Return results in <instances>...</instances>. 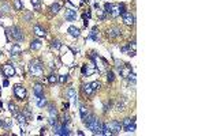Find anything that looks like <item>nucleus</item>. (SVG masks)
Masks as SVG:
<instances>
[{
  "label": "nucleus",
  "mask_w": 205,
  "mask_h": 136,
  "mask_svg": "<svg viewBox=\"0 0 205 136\" xmlns=\"http://www.w3.org/2000/svg\"><path fill=\"white\" fill-rule=\"evenodd\" d=\"M106 13L110 14L112 18H118L119 15H122V14L126 11L124 10V4H110V3H106Z\"/></svg>",
  "instance_id": "1"
},
{
  "label": "nucleus",
  "mask_w": 205,
  "mask_h": 136,
  "mask_svg": "<svg viewBox=\"0 0 205 136\" xmlns=\"http://www.w3.org/2000/svg\"><path fill=\"white\" fill-rule=\"evenodd\" d=\"M85 125L93 132L94 135H101V121L94 116H90V118L85 123Z\"/></svg>",
  "instance_id": "2"
},
{
  "label": "nucleus",
  "mask_w": 205,
  "mask_h": 136,
  "mask_svg": "<svg viewBox=\"0 0 205 136\" xmlns=\"http://www.w3.org/2000/svg\"><path fill=\"white\" fill-rule=\"evenodd\" d=\"M29 72H30L33 76H43L44 74V65L40 60H31L30 64H29Z\"/></svg>",
  "instance_id": "3"
},
{
  "label": "nucleus",
  "mask_w": 205,
  "mask_h": 136,
  "mask_svg": "<svg viewBox=\"0 0 205 136\" xmlns=\"http://www.w3.org/2000/svg\"><path fill=\"white\" fill-rule=\"evenodd\" d=\"M7 34H11V37L15 40V41H23V33L22 30L17 27V26H13V27H10V29H7Z\"/></svg>",
  "instance_id": "4"
},
{
  "label": "nucleus",
  "mask_w": 205,
  "mask_h": 136,
  "mask_svg": "<svg viewBox=\"0 0 205 136\" xmlns=\"http://www.w3.org/2000/svg\"><path fill=\"white\" fill-rule=\"evenodd\" d=\"M122 128L126 132H134L136 131V118H124L122 121Z\"/></svg>",
  "instance_id": "5"
},
{
  "label": "nucleus",
  "mask_w": 205,
  "mask_h": 136,
  "mask_svg": "<svg viewBox=\"0 0 205 136\" xmlns=\"http://www.w3.org/2000/svg\"><path fill=\"white\" fill-rule=\"evenodd\" d=\"M107 125H108V133L110 135H116L122 129V124L119 121H116V120H114L111 123H107Z\"/></svg>",
  "instance_id": "6"
},
{
  "label": "nucleus",
  "mask_w": 205,
  "mask_h": 136,
  "mask_svg": "<svg viewBox=\"0 0 205 136\" xmlns=\"http://www.w3.org/2000/svg\"><path fill=\"white\" fill-rule=\"evenodd\" d=\"M14 94H15V97L18 99H21V101L26 99V95H27L26 88L23 86H21V85H15V86H14Z\"/></svg>",
  "instance_id": "7"
},
{
  "label": "nucleus",
  "mask_w": 205,
  "mask_h": 136,
  "mask_svg": "<svg viewBox=\"0 0 205 136\" xmlns=\"http://www.w3.org/2000/svg\"><path fill=\"white\" fill-rule=\"evenodd\" d=\"M122 18H123V22L127 26H133L134 23H136V18H134V15H133L131 13H129V11H124V13L122 14Z\"/></svg>",
  "instance_id": "8"
},
{
  "label": "nucleus",
  "mask_w": 205,
  "mask_h": 136,
  "mask_svg": "<svg viewBox=\"0 0 205 136\" xmlns=\"http://www.w3.org/2000/svg\"><path fill=\"white\" fill-rule=\"evenodd\" d=\"M3 72L6 75V78H11L15 75V68H14L13 64H10V63H7L3 65Z\"/></svg>",
  "instance_id": "9"
},
{
  "label": "nucleus",
  "mask_w": 205,
  "mask_h": 136,
  "mask_svg": "<svg viewBox=\"0 0 205 136\" xmlns=\"http://www.w3.org/2000/svg\"><path fill=\"white\" fill-rule=\"evenodd\" d=\"M120 34H122V30H120L119 27H111V29L107 30V36L110 38H116V37H119Z\"/></svg>",
  "instance_id": "10"
},
{
  "label": "nucleus",
  "mask_w": 205,
  "mask_h": 136,
  "mask_svg": "<svg viewBox=\"0 0 205 136\" xmlns=\"http://www.w3.org/2000/svg\"><path fill=\"white\" fill-rule=\"evenodd\" d=\"M64 19L68 20V22H74L75 19H77V11L74 10H66V13H64Z\"/></svg>",
  "instance_id": "11"
},
{
  "label": "nucleus",
  "mask_w": 205,
  "mask_h": 136,
  "mask_svg": "<svg viewBox=\"0 0 205 136\" xmlns=\"http://www.w3.org/2000/svg\"><path fill=\"white\" fill-rule=\"evenodd\" d=\"M79 113H81V118H82V123L83 124L86 123L87 120L90 118V116H92V114H90V112L87 110L85 106H81V108H79Z\"/></svg>",
  "instance_id": "12"
},
{
  "label": "nucleus",
  "mask_w": 205,
  "mask_h": 136,
  "mask_svg": "<svg viewBox=\"0 0 205 136\" xmlns=\"http://www.w3.org/2000/svg\"><path fill=\"white\" fill-rule=\"evenodd\" d=\"M33 91H34V97L38 98V97H43L44 95V86L40 85V83H36L34 87H33Z\"/></svg>",
  "instance_id": "13"
},
{
  "label": "nucleus",
  "mask_w": 205,
  "mask_h": 136,
  "mask_svg": "<svg viewBox=\"0 0 205 136\" xmlns=\"http://www.w3.org/2000/svg\"><path fill=\"white\" fill-rule=\"evenodd\" d=\"M33 33H34L37 37H45V36H47V31H45V29H43L40 25H34V26H33Z\"/></svg>",
  "instance_id": "14"
},
{
  "label": "nucleus",
  "mask_w": 205,
  "mask_h": 136,
  "mask_svg": "<svg viewBox=\"0 0 205 136\" xmlns=\"http://www.w3.org/2000/svg\"><path fill=\"white\" fill-rule=\"evenodd\" d=\"M22 53V46L19 44H14L13 46L10 48V55L11 56H18Z\"/></svg>",
  "instance_id": "15"
},
{
  "label": "nucleus",
  "mask_w": 205,
  "mask_h": 136,
  "mask_svg": "<svg viewBox=\"0 0 205 136\" xmlns=\"http://www.w3.org/2000/svg\"><path fill=\"white\" fill-rule=\"evenodd\" d=\"M67 31H68V34H70L73 38H78L79 36H81V30H79L78 27H75V26H70Z\"/></svg>",
  "instance_id": "16"
},
{
  "label": "nucleus",
  "mask_w": 205,
  "mask_h": 136,
  "mask_svg": "<svg viewBox=\"0 0 205 136\" xmlns=\"http://www.w3.org/2000/svg\"><path fill=\"white\" fill-rule=\"evenodd\" d=\"M119 72H120V76H122V78H127L129 74L131 72V67L129 65V64H124L123 67L119 69Z\"/></svg>",
  "instance_id": "17"
},
{
  "label": "nucleus",
  "mask_w": 205,
  "mask_h": 136,
  "mask_svg": "<svg viewBox=\"0 0 205 136\" xmlns=\"http://www.w3.org/2000/svg\"><path fill=\"white\" fill-rule=\"evenodd\" d=\"M67 98L73 99L75 104H77V93H75V90L73 88V87H70V88H68V91H67Z\"/></svg>",
  "instance_id": "18"
},
{
  "label": "nucleus",
  "mask_w": 205,
  "mask_h": 136,
  "mask_svg": "<svg viewBox=\"0 0 205 136\" xmlns=\"http://www.w3.org/2000/svg\"><path fill=\"white\" fill-rule=\"evenodd\" d=\"M71 135L70 128L67 127V124H62V128H60V136H68Z\"/></svg>",
  "instance_id": "19"
},
{
  "label": "nucleus",
  "mask_w": 205,
  "mask_h": 136,
  "mask_svg": "<svg viewBox=\"0 0 205 136\" xmlns=\"http://www.w3.org/2000/svg\"><path fill=\"white\" fill-rule=\"evenodd\" d=\"M41 48V41L40 40H33L30 42V49L31 50H37Z\"/></svg>",
  "instance_id": "20"
},
{
  "label": "nucleus",
  "mask_w": 205,
  "mask_h": 136,
  "mask_svg": "<svg viewBox=\"0 0 205 136\" xmlns=\"http://www.w3.org/2000/svg\"><path fill=\"white\" fill-rule=\"evenodd\" d=\"M124 108H126V101H124L123 98L118 99V102H116V110L122 112V110H124Z\"/></svg>",
  "instance_id": "21"
},
{
  "label": "nucleus",
  "mask_w": 205,
  "mask_h": 136,
  "mask_svg": "<svg viewBox=\"0 0 205 136\" xmlns=\"http://www.w3.org/2000/svg\"><path fill=\"white\" fill-rule=\"evenodd\" d=\"M83 93L86 94V95H93V93H94V90L92 88V86H90V83L89 85H83Z\"/></svg>",
  "instance_id": "22"
},
{
  "label": "nucleus",
  "mask_w": 205,
  "mask_h": 136,
  "mask_svg": "<svg viewBox=\"0 0 205 136\" xmlns=\"http://www.w3.org/2000/svg\"><path fill=\"white\" fill-rule=\"evenodd\" d=\"M36 101H37V106L38 108H44V106H47V98L45 97H38V98H36Z\"/></svg>",
  "instance_id": "23"
},
{
  "label": "nucleus",
  "mask_w": 205,
  "mask_h": 136,
  "mask_svg": "<svg viewBox=\"0 0 205 136\" xmlns=\"http://www.w3.org/2000/svg\"><path fill=\"white\" fill-rule=\"evenodd\" d=\"M59 10H60V4H59V3H53V4L51 6V13L52 14H57Z\"/></svg>",
  "instance_id": "24"
},
{
  "label": "nucleus",
  "mask_w": 205,
  "mask_h": 136,
  "mask_svg": "<svg viewBox=\"0 0 205 136\" xmlns=\"http://www.w3.org/2000/svg\"><path fill=\"white\" fill-rule=\"evenodd\" d=\"M127 79H129V82H130V85L133 87L136 86V74L134 72H130L129 74V76H127Z\"/></svg>",
  "instance_id": "25"
},
{
  "label": "nucleus",
  "mask_w": 205,
  "mask_h": 136,
  "mask_svg": "<svg viewBox=\"0 0 205 136\" xmlns=\"http://www.w3.org/2000/svg\"><path fill=\"white\" fill-rule=\"evenodd\" d=\"M96 29H97V27H94L93 30L90 31L89 38H90V40H93V41H99V37H97V31H96Z\"/></svg>",
  "instance_id": "26"
},
{
  "label": "nucleus",
  "mask_w": 205,
  "mask_h": 136,
  "mask_svg": "<svg viewBox=\"0 0 205 136\" xmlns=\"http://www.w3.org/2000/svg\"><path fill=\"white\" fill-rule=\"evenodd\" d=\"M51 48H52V49H60V48H62V42H60V41H57V40H56V41H52V44H51Z\"/></svg>",
  "instance_id": "27"
},
{
  "label": "nucleus",
  "mask_w": 205,
  "mask_h": 136,
  "mask_svg": "<svg viewBox=\"0 0 205 136\" xmlns=\"http://www.w3.org/2000/svg\"><path fill=\"white\" fill-rule=\"evenodd\" d=\"M48 113H49V117H56V108L53 105L48 106Z\"/></svg>",
  "instance_id": "28"
},
{
  "label": "nucleus",
  "mask_w": 205,
  "mask_h": 136,
  "mask_svg": "<svg viewBox=\"0 0 205 136\" xmlns=\"http://www.w3.org/2000/svg\"><path fill=\"white\" fill-rule=\"evenodd\" d=\"M8 109H10V112L13 113L14 116H18V112H17V106L14 105L13 102H10V104H8Z\"/></svg>",
  "instance_id": "29"
},
{
  "label": "nucleus",
  "mask_w": 205,
  "mask_h": 136,
  "mask_svg": "<svg viewBox=\"0 0 205 136\" xmlns=\"http://www.w3.org/2000/svg\"><path fill=\"white\" fill-rule=\"evenodd\" d=\"M3 127H4L6 129H10V128L13 127V121H11V120H8V118L3 120Z\"/></svg>",
  "instance_id": "30"
},
{
  "label": "nucleus",
  "mask_w": 205,
  "mask_h": 136,
  "mask_svg": "<svg viewBox=\"0 0 205 136\" xmlns=\"http://www.w3.org/2000/svg\"><path fill=\"white\" fill-rule=\"evenodd\" d=\"M14 7H15V10H22L23 8V4H22V1L21 0H14Z\"/></svg>",
  "instance_id": "31"
},
{
  "label": "nucleus",
  "mask_w": 205,
  "mask_h": 136,
  "mask_svg": "<svg viewBox=\"0 0 205 136\" xmlns=\"http://www.w3.org/2000/svg\"><path fill=\"white\" fill-rule=\"evenodd\" d=\"M107 81L110 82V83H112V82L115 81V75H114L112 71H108V72H107Z\"/></svg>",
  "instance_id": "32"
},
{
  "label": "nucleus",
  "mask_w": 205,
  "mask_h": 136,
  "mask_svg": "<svg viewBox=\"0 0 205 136\" xmlns=\"http://www.w3.org/2000/svg\"><path fill=\"white\" fill-rule=\"evenodd\" d=\"M47 81H48V83H51V85H52V83H56V82H57V76H56V75H49Z\"/></svg>",
  "instance_id": "33"
},
{
  "label": "nucleus",
  "mask_w": 205,
  "mask_h": 136,
  "mask_svg": "<svg viewBox=\"0 0 205 136\" xmlns=\"http://www.w3.org/2000/svg\"><path fill=\"white\" fill-rule=\"evenodd\" d=\"M22 114H23V116H25L26 118H30V117H31V112H30V109H29V108L23 109V110H22Z\"/></svg>",
  "instance_id": "34"
},
{
  "label": "nucleus",
  "mask_w": 205,
  "mask_h": 136,
  "mask_svg": "<svg viewBox=\"0 0 205 136\" xmlns=\"http://www.w3.org/2000/svg\"><path fill=\"white\" fill-rule=\"evenodd\" d=\"M30 3L36 10H38V8H40V4H41V0H30Z\"/></svg>",
  "instance_id": "35"
},
{
  "label": "nucleus",
  "mask_w": 205,
  "mask_h": 136,
  "mask_svg": "<svg viewBox=\"0 0 205 136\" xmlns=\"http://www.w3.org/2000/svg\"><path fill=\"white\" fill-rule=\"evenodd\" d=\"M57 81L60 82V83H66L68 81V75H60L59 78H57Z\"/></svg>",
  "instance_id": "36"
},
{
  "label": "nucleus",
  "mask_w": 205,
  "mask_h": 136,
  "mask_svg": "<svg viewBox=\"0 0 205 136\" xmlns=\"http://www.w3.org/2000/svg\"><path fill=\"white\" fill-rule=\"evenodd\" d=\"M90 86H92V88L96 91V90H99V88H100V86H101V85H100V82H92V83H90Z\"/></svg>",
  "instance_id": "37"
},
{
  "label": "nucleus",
  "mask_w": 205,
  "mask_h": 136,
  "mask_svg": "<svg viewBox=\"0 0 205 136\" xmlns=\"http://www.w3.org/2000/svg\"><path fill=\"white\" fill-rule=\"evenodd\" d=\"M97 10H99V11H97V14H99V18L101 19V20H104V19H106V11H103V10H100V8H97Z\"/></svg>",
  "instance_id": "38"
},
{
  "label": "nucleus",
  "mask_w": 205,
  "mask_h": 136,
  "mask_svg": "<svg viewBox=\"0 0 205 136\" xmlns=\"http://www.w3.org/2000/svg\"><path fill=\"white\" fill-rule=\"evenodd\" d=\"M70 123V117H68L67 114H64L62 117V124H68Z\"/></svg>",
  "instance_id": "39"
},
{
  "label": "nucleus",
  "mask_w": 205,
  "mask_h": 136,
  "mask_svg": "<svg viewBox=\"0 0 205 136\" xmlns=\"http://www.w3.org/2000/svg\"><path fill=\"white\" fill-rule=\"evenodd\" d=\"M115 67L118 68V69H120V68L123 67V63L119 61V60H115Z\"/></svg>",
  "instance_id": "40"
},
{
  "label": "nucleus",
  "mask_w": 205,
  "mask_h": 136,
  "mask_svg": "<svg viewBox=\"0 0 205 136\" xmlns=\"http://www.w3.org/2000/svg\"><path fill=\"white\" fill-rule=\"evenodd\" d=\"M48 123H49L53 127V125L56 124V117H49V120H48Z\"/></svg>",
  "instance_id": "41"
},
{
  "label": "nucleus",
  "mask_w": 205,
  "mask_h": 136,
  "mask_svg": "<svg viewBox=\"0 0 205 136\" xmlns=\"http://www.w3.org/2000/svg\"><path fill=\"white\" fill-rule=\"evenodd\" d=\"M110 106H111V104H108V102H107L106 105H104V112H106V113L108 112V108H110Z\"/></svg>",
  "instance_id": "42"
},
{
  "label": "nucleus",
  "mask_w": 205,
  "mask_h": 136,
  "mask_svg": "<svg viewBox=\"0 0 205 136\" xmlns=\"http://www.w3.org/2000/svg\"><path fill=\"white\" fill-rule=\"evenodd\" d=\"M68 106H70V104H68V102H67V104H64V110H67Z\"/></svg>",
  "instance_id": "43"
},
{
  "label": "nucleus",
  "mask_w": 205,
  "mask_h": 136,
  "mask_svg": "<svg viewBox=\"0 0 205 136\" xmlns=\"http://www.w3.org/2000/svg\"><path fill=\"white\" fill-rule=\"evenodd\" d=\"M3 86H8V81H4V82H3Z\"/></svg>",
  "instance_id": "44"
},
{
  "label": "nucleus",
  "mask_w": 205,
  "mask_h": 136,
  "mask_svg": "<svg viewBox=\"0 0 205 136\" xmlns=\"http://www.w3.org/2000/svg\"><path fill=\"white\" fill-rule=\"evenodd\" d=\"M0 127H3V120L0 118Z\"/></svg>",
  "instance_id": "45"
},
{
  "label": "nucleus",
  "mask_w": 205,
  "mask_h": 136,
  "mask_svg": "<svg viewBox=\"0 0 205 136\" xmlns=\"http://www.w3.org/2000/svg\"><path fill=\"white\" fill-rule=\"evenodd\" d=\"M0 57H1V52H0Z\"/></svg>",
  "instance_id": "46"
}]
</instances>
